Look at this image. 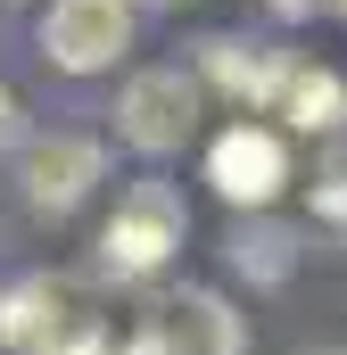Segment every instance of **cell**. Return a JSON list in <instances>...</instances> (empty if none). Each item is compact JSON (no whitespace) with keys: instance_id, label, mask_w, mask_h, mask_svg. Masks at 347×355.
<instances>
[{"instance_id":"obj_11","label":"cell","mask_w":347,"mask_h":355,"mask_svg":"<svg viewBox=\"0 0 347 355\" xmlns=\"http://www.w3.org/2000/svg\"><path fill=\"white\" fill-rule=\"evenodd\" d=\"M314 207L323 215H347V174H331V190H314Z\"/></svg>"},{"instance_id":"obj_3","label":"cell","mask_w":347,"mask_h":355,"mask_svg":"<svg viewBox=\"0 0 347 355\" xmlns=\"http://www.w3.org/2000/svg\"><path fill=\"white\" fill-rule=\"evenodd\" d=\"M116 132H124L141 157L182 149V141L198 132V83H190L182 67H149V75H133L124 99H116Z\"/></svg>"},{"instance_id":"obj_8","label":"cell","mask_w":347,"mask_h":355,"mask_svg":"<svg viewBox=\"0 0 347 355\" xmlns=\"http://www.w3.org/2000/svg\"><path fill=\"white\" fill-rule=\"evenodd\" d=\"M207 75L232 91V99H281V83H289V58L248 50V42H207Z\"/></svg>"},{"instance_id":"obj_4","label":"cell","mask_w":347,"mask_h":355,"mask_svg":"<svg viewBox=\"0 0 347 355\" xmlns=\"http://www.w3.org/2000/svg\"><path fill=\"white\" fill-rule=\"evenodd\" d=\"M240 347H248V331L215 289H182L166 306H149L133 331V355H240Z\"/></svg>"},{"instance_id":"obj_7","label":"cell","mask_w":347,"mask_h":355,"mask_svg":"<svg viewBox=\"0 0 347 355\" xmlns=\"http://www.w3.org/2000/svg\"><path fill=\"white\" fill-rule=\"evenodd\" d=\"M207 182L232 198V207H264L281 182H289V157H281V141L257 132V124H232L215 149H207Z\"/></svg>"},{"instance_id":"obj_5","label":"cell","mask_w":347,"mask_h":355,"mask_svg":"<svg viewBox=\"0 0 347 355\" xmlns=\"http://www.w3.org/2000/svg\"><path fill=\"white\" fill-rule=\"evenodd\" d=\"M124 42H133V8H124V0H50V17H42V50H50L67 75L116 67Z\"/></svg>"},{"instance_id":"obj_1","label":"cell","mask_w":347,"mask_h":355,"mask_svg":"<svg viewBox=\"0 0 347 355\" xmlns=\"http://www.w3.org/2000/svg\"><path fill=\"white\" fill-rule=\"evenodd\" d=\"M0 339L17 355H108V322L91 314V297L58 272H33L0 297Z\"/></svg>"},{"instance_id":"obj_13","label":"cell","mask_w":347,"mask_h":355,"mask_svg":"<svg viewBox=\"0 0 347 355\" xmlns=\"http://www.w3.org/2000/svg\"><path fill=\"white\" fill-rule=\"evenodd\" d=\"M0 116H8V91H0Z\"/></svg>"},{"instance_id":"obj_10","label":"cell","mask_w":347,"mask_h":355,"mask_svg":"<svg viewBox=\"0 0 347 355\" xmlns=\"http://www.w3.org/2000/svg\"><path fill=\"white\" fill-rule=\"evenodd\" d=\"M232 265L248 272V281H281V272L298 265V232L289 223H240L232 232Z\"/></svg>"},{"instance_id":"obj_12","label":"cell","mask_w":347,"mask_h":355,"mask_svg":"<svg viewBox=\"0 0 347 355\" xmlns=\"http://www.w3.org/2000/svg\"><path fill=\"white\" fill-rule=\"evenodd\" d=\"M273 8H281V17H306V8H323V0H273Z\"/></svg>"},{"instance_id":"obj_2","label":"cell","mask_w":347,"mask_h":355,"mask_svg":"<svg viewBox=\"0 0 347 355\" xmlns=\"http://www.w3.org/2000/svg\"><path fill=\"white\" fill-rule=\"evenodd\" d=\"M182 248V207H174L166 182H141L116 215H108V232H99V265L116 272V281H141V272H158Z\"/></svg>"},{"instance_id":"obj_6","label":"cell","mask_w":347,"mask_h":355,"mask_svg":"<svg viewBox=\"0 0 347 355\" xmlns=\"http://www.w3.org/2000/svg\"><path fill=\"white\" fill-rule=\"evenodd\" d=\"M17 182H25V207L33 215H67L91 182H99V141H83V132H42V141L17 149Z\"/></svg>"},{"instance_id":"obj_9","label":"cell","mask_w":347,"mask_h":355,"mask_svg":"<svg viewBox=\"0 0 347 355\" xmlns=\"http://www.w3.org/2000/svg\"><path fill=\"white\" fill-rule=\"evenodd\" d=\"M281 116L298 124V132H331L347 116V83L331 67H289V83H281Z\"/></svg>"},{"instance_id":"obj_15","label":"cell","mask_w":347,"mask_h":355,"mask_svg":"<svg viewBox=\"0 0 347 355\" xmlns=\"http://www.w3.org/2000/svg\"><path fill=\"white\" fill-rule=\"evenodd\" d=\"M339 8H347V0H339Z\"/></svg>"},{"instance_id":"obj_14","label":"cell","mask_w":347,"mask_h":355,"mask_svg":"<svg viewBox=\"0 0 347 355\" xmlns=\"http://www.w3.org/2000/svg\"><path fill=\"white\" fill-rule=\"evenodd\" d=\"M0 8H8V0H0Z\"/></svg>"}]
</instances>
